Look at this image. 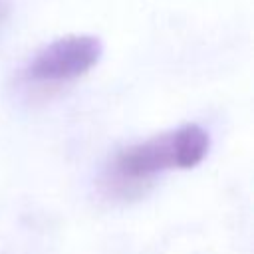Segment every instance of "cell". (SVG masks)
<instances>
[{
	"label": "cell",
	"mask_w": 254,
	"mask_h": 254,
	"mask_svg": "<svg viewBox=\"0 0 254 254\" xmlns=\"http://www.w3.org/2000/svg\"><path fill=\"white\" fill-rule=\"evenodd\" d=\"M208 149L210 137L196 123L153 135L115 153L105 169L103 187L107 194L117 198L141 196L161 173L192 169L206 157Z\"/></svg>",
	"instance_id": "6da1fadb"
},
{
	"label": "cell",
	"mask_w": 254,
	"mask_h": 254,
	"mask_svg": "<svg viewBox=\"0 0 254 254\" xmlns=\"http://www.w3.org/2000/svg\"><path fill=\"white\" fill-rule=\"evenodd\" d=\"M103 54L101 40L89 34H69L38 50L22 69V79L34 87H60L83 77Z\"/></svg>",
	"instance_id": "7a4b0ae2"
},
{
	"label": "cell",
	"mask_w": 254,
	"mask_h": 254,
	"mask_svg": "<svg viewBox=\"0 0 254 254\" xmlns=\"http://www.w3.org/2000/svg\"><path fill=\"white\" fill-rule=\"evenodd\" d=\"M6 14H8V4L4 0H0V22L6 18Z\"/></svg>",
	"instance_id": "3957f363"
}]
</instances>
